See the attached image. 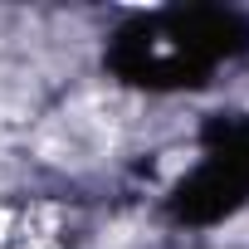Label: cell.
Returning <instances> with one entry per match:
<instances>
[{
	"label": "cell",
	"instance_id": "7a4b0ae2",
	"mask_svg": "<svg viewBox=\"0 0 249 249\" xmlns=\"http://www.w3.org/2000/svg\"><path fill=\"white\" fill-rule=\"evenodd\" d=\"M10 225H15V215H10V210H0V239L10 234Z\"/></svg>",
	"mask_w": 249,
	"mask_h": 249
},
{
	"label": "cell",
	"instance_id": "6da1fadb",
	"mask_svg": "<svg viewBox=\"0 0 249 249\" xmlns=\"http://www.w3.org/2000/svg\"><path fill=\"white\" fill-rule=\"evenodd\" d=\"M112 142V117H98V112H73L64 122L44 132L39 152L49 161H93L103 147Z\"/></svg>",
	"mask_w": 249,
	"mask_h": 249
}]
</instances>
